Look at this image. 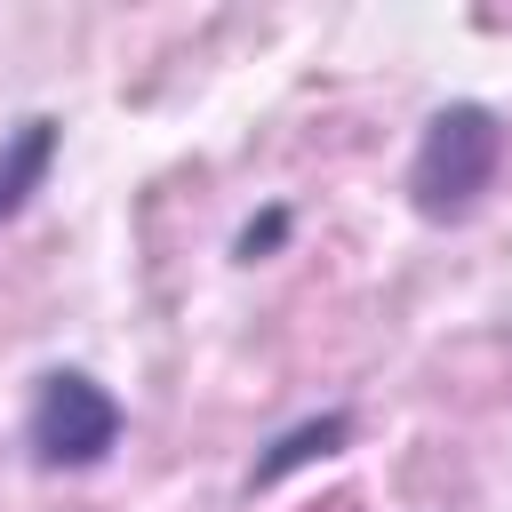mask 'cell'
I'll list each match as a JSON object with an SVG mask.
<instances>
[{
  "instance_id": "obj_1",
  "label": "cell",
  "mask_w": 512,
  "mask_h": 512,
  "mask_svg": "<svg viewBox=\"0 0 512 512\" xmlns=\"http://www.w3.org/2000/svg\"><path fill=\"white\" fill-rule=\"evenodd\" d=\"M496 160H504V128H496V112H488V104H448V112H432L424 136H416L408 200H416L432 224H448V216H464V208L488 192Z\"/></svg>"
},
{
  "instance_id": "obj_2",
  "label": "cell",
  "mask_w": 512,
  "mask_h": 512,
  "mask_svg": "<svg viewBox=\"0 0 512 512\" xmlns=\"http://www.w3.org/2000/svg\"><path fill=\"white\" fill-rule=\"evenodd\" d=\"M120 440V400L80 376V368H56L40 376V400H32V456L40 464H104Z\"/></svg>"
},
{
  "instance_id": "obj_3",
  "label": "cell",
  "mask_w": 512,
  "mask_h": 512,
  "mask_svg": "<svg viewBox=\"0 0 512 512\" xmlns=\"http://www.w3.org/2000/svg\"><path fill=\"white\" fill-rule=\"evenodd\" d=\"M48 160H56V120H24V128L0 144V224H8L32 192H40Z\"/></svg>"
},
{
  "instance_id": "obj_4",
  "label": "cell",
  "mask_w": 512,
  "mask_h": 512,
  "mask_svg": "<svg viewBox=\"0 0 512 512\" xmlns=\"http://www.w3.org/2000/svg\"><path fill=\"white\" fill-rule=\"evenodd\" d=\"M336 440H344V416H328V424H304V432H288V440H280V456H264V464H256V480H280L288 464H312V456H328Z\"/></svg>"
}]
</instances>
